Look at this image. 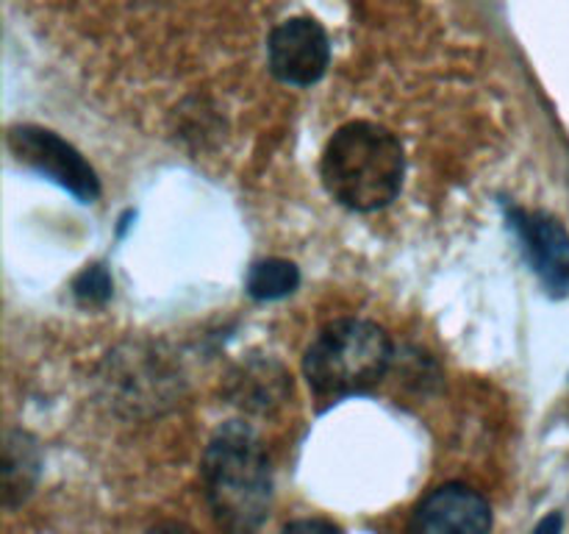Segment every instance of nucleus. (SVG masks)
Listing matches in <instances>:
<instances>
[{"label": "nucleus", "instance_id": "f257e3e1", "mask_svg": "<svg viewBox=\"0 0 569 534\" xmlns=\"http://www.w3.org/2000/svg\"><path fill=\"white\" fill-rule=\"evenodd\" d=\"M320 178L326 192L345 209L359 215L387 209L406 181L403 142L381 122H345L322 148Z\"/></svg>", "mask_w": 569, "mask_h": 534}, {"label": "nucleus", "instance_id": "f03ea898", "mask_svg": "<svg viewBox=\"0 0 569 534\" xmlns=\"http://www.w3.org/2000/svg\"><path fill=\"white\" fill-rule=\"evenodd\" d=\"M211 517L226 532H256L272 510V465L259 434L231 421L214 432L200 459Z\"/></svg>", "mask_w": 569, "mask_h": 534}, {"label": "nucleus", "instance_id": "7ed1b4c3", "mask_svg": "<svg viewBox=\"0 0 569 534\" xmlns=\"http://www.w3.org/2000/svg\"><path fill=\"white\" fill-rule=\"evenodd\" d=\"M392 359L395 343L378 323L365 317L326 323L303 354V378L315 395L317 412L376 393Z\"/></svg>", "mask_w": 569, "mask_h": 534}, {"label": "nucleus", "instance_id": "20e7f679", "mask_svg": "<svg viewBox=\"0 0 569 534\" xmlns=\"http://www.w3.org/2000/svg\"><path fill=\"white\" fill-rule=\"evenodd\" d=\"M6 150L14 165L56 184L59 189L70 192L78 204L89 206L100 198L103 187H100L98 170L61 134L37 126V122H17L6 134Z\"/></svg>", "mask_w": 569, "mask_h": 534}, {"label": "nucleus", "instance_id": "39448f33", "mask_svg": "<svg viewBox=\"0 0 569 534\" xmlns=\"http://www.w3.org/2000/svg\"><path fill=\"white\" fill-rule=\"evenodd\" d=\"M267 67L287 87H315L331 67V37L315 17H289L267 37Z\"/></svg>", "mask_w": 569, "mask_h": 534}, {"label": "nucleus", "instance_id": "423d86ee", "mask_svg": "<svg viewBox=\"0 0 569 534\" xmlns=\"http://www.w3.org/2000/svg\"><path fill=\"white\" fill-rule=\"evenodd\" d=\"M506 220L550 298H569V231L545 209L506 204Z\"/></svg>", "mask_w": 569, "mask_h": 534}, {"label": "nucleus", "instance_id": "0eeeda50", "mask_svg": "<svg viewBox=\"0 0 569 534\" xmlns=\"http://www.w3.org/2000/svg\"><path fill=\"white\" fill-rule=\"evenodd\" d=\"M495 526L492 504L461 482L433 487L411 512L409 528L426 534H483Z\"/></svg>", "mask_w": 569, "mask_h": 534}, {"label": "nucleus", "instance_id": "6e6552de", "mask_svg": "<svg viewBox=\"0 0 569 534\" xmlns=\"http://www.w3.org/2000/svg\"><path fill=\"white\" fill-rule=\"evenodd\" d=\"M39 471H42V456L39 443L28 432L11 428L3 439V506L14 510L17 504L31 495L37 487Z\"/></svg>", "mask_w": 569, "mask_h": 534}, {"label": "nucleus", "instance_id": "1a4fd4ad", "mask_svg": "<svg viewBox=\"0 0 569 534\" xmlns=\"http://www.w3.org/2000/svg\"><path fill=\"white\" fill-rule=\"evenodd\" d=\"M300 278L303 276H300V267L295 261L270 256V259H259L248 267L244 293L253 300H281L298 293Z\"/></svg>", "mask_w": 569, "mask_h": 534}, {"label": "nucleus", "instance_id": "9d476101", "mask_svg": "<svg viewBox=\"0 0 569 534\" xmlns=\"http://www.w3.org/2000/svg\"><path fill=\"white\" fill-rule=\"evenodd\" d=\"M72 295L76 300L89 306H100L114 295V281H111V273L106 265H87L72 281Z\"/></svg>", "mask_w": 569, "mask_h": 534}, {"label": "nucleus", "instance_id": "9b49d317", "mask_svg": "<svg viewBox=\"0 0 569 534\" xmlns=\"http://www.w3.org/2000/svg\"><path fill=\"white\" fill-rule=\"evenodd\" d=\"M298 528H322V532H339V526L333 521H320V517H311V521H289L283 526V532H298Z\"/></svg>", "mask_w": 569, "mask_h": 534}, {"label": "nucleus", "instance_id": "f8f14e48", "mask_svg": "<svg viewBox=\"0 0 569 534\" xmlns=\"http://www.w3.org/2000/svg\"><path fill=\"white\" fill-rule=\"evenodd\" d=\"M550 528H553V532H559V528H561V515H556V512L548 517V521L539 523L537 532H550Z\"/></svg>", "mask_w": 569, "mask_h": 534}]
</instances>
